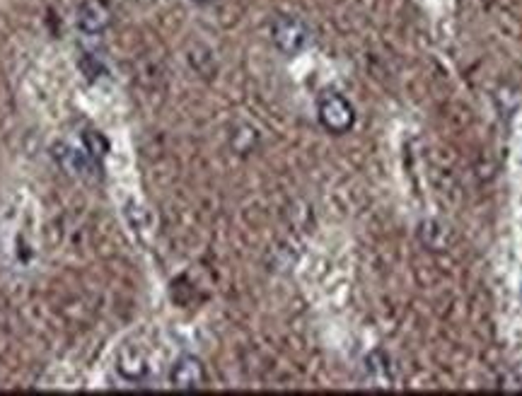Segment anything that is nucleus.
<instances>
[{
  "label": "nucleus",
  "mask_w": 522,
  "mask_h": 396,
  "mask_svg": "<svg viewBox=\"0 0 522 396\" xmlns=\"http://www.w3.org/2000/svg\"><path fill=\"white\" fill-rule=\"evenodd\" d=\"M51 155L68 174H73V177H92L95 160H92V155H88V150L68 146V143H56V146L51 147Z\"/></svg>",
  "instance_id": "39448f33"
},
{
  "label": "nucleus",
  "mask_w": 522,
  "mask_h": 396,
  "mask_svg": "<svg viewBox=\"0 0 522 396\" xmlns=\"http://www.w3.org/2000/svg\"><path fill=\"white\" fill-rule=\"evenodd\" d=\"M254 146H257V131L249 129V126H240L237 133H232V147L240 155L252 153Z\"/></svg>",
  "instance_id": "1a4fd4ad"
},
{
  "label": "nucleus",
  "mask_w": 522,
  "mask_h": 396,
  "mask_svg": "<svg viewBox=\"0 0 522 396\" xmlns=\"http://www.w3.org/2000/svg\"><path fill=\"white\" fill-rule=\"evenodd\" d=\"M112 20H114V13L106 0H82L78 5V13H75L78 29L82 34H90V37L105 34L112 25Z\"/></svg>",
  "instance_id": "7ed1b4c3"
},
{
  "label": "nucleus",
  "mask_w": 522,
  "mask_h": 396,
  "mask_svg": "<svg viewBox=\"0 0 522 396\" xmlns=\"http://www.w3.org/2000/svg\"><path fill=\"white\" fill-rule=\"evenodd\" d=\"M271 39L276 44V49L286 56H298L305 49H310L312 29L300 17L293 15H278L271 22Z\"/></svg>",
  "instance_id": "f257e3e1"
},
{
  "label": "nucleus",
  "mask_w": 522,
  "mask_h": 396,
  "mask_svg": "<svg viewBox=\"0 0 522 396\" xmlns=\"http://www.w3.org/2000/svg\"><path fill=\"white\" fill-rule=\"evenodd\" d=\"M418 240L424 244L425 249L431 251H448L452 244H455V230L448 225V223H442L438 218H428L424 220L421 225H418Z\"/></svg>",
  "instance_id": "423d86ee"
},
{
  "label": "nucleus",
  "mask_w": 522,
  "mask_h": 396,
  "mask_svg": "<svg viewBox=\"0 0 522 396\" xmlns=\"http://www.w3.org/2000/svg\"><path fill=\"white\" fill-rule=\"evenodd\" d=\"M317 116L319 123L324 126L329 133H349L356 123V109L349 99L343 95H336V92H326L324 97L319 99L317 105Z\"/></svg>",
  "instance_id": "f03ea898"
},
{
  "label": "nucleus",
  "mask_w": 522,
  "mask_h": 396,
  "mask_svg": "<svg viewBox=\"0 0 522 396\" xmlns=\"http://www.w3.org/2000/svg\"><path fill=\"white\" fill-rule=\"evenodd\" d=\"M85 146H88V153L92 155V157H102V155H106V140L102 136H99L97 131H88L85 133Z\"/></svg>",
  "instance_id": "9d476101"
},
{
  "label": "nucleus",
  "mask_w": 522,
  "mask_h": 396,
  "mask_svg": "<svg viewBox=\"0 0 522 396\" xmlns=\"http://www.w3.org/2000/svg\"><path fill=\"white\" fill-rule=\"evenodd\" d=\"M116 370L122 372L123 380L143 382L147 377V360L139 348H123L116 360Z\"/></svg>",
  "instance_id": "6e6552de"
},
{
  "label": "nucleus",
  "mask_w": 522,
  "mask_h": 396,
  "mask_svg": "<svg viewBox=\"0 0 522 396\" xmlns=\"http://www.w3.org/2000/svg\"><path fill=\"white\" fill-rule=\"evenodd\" d=\"M208 375L204 363L196 356H181L170 367V384L174 389H198L204 387Z\"/></svg>",
  "instance_id": "20e7f679"
},
{
  "label": "nucleus",
  "mask_w": 522,
  "mask_h": 396,
  "mask_svg": "<svg viewBox=\"0 0 522 396\" xmlns=\"http://www.w3.org/2000/svg\"><path fill=\"white\" fill-rule=\"evenodd\" d=\"M363 370H366V380L373 387H392V382H394L392 358L384 350H380V348L373 350V353H367L366 360H363Z\"/></svg>",
  "instance_id": "0eeeda50"
},
{
  "label": "nucleus",
  "mask_w": 522,
  "mask_h": 396,
  "mask_svg": "<svg viewBox=\"0 0 522 396\" xmlns=\"http://www.w3.org/2000/svg\"><path fill=\"white\" fill-rule=\"evenodd\" d=\"M194 3H213V0H194Z\"/></svg>",
  "instance_id": "9b49d317"
}]
</instances>
